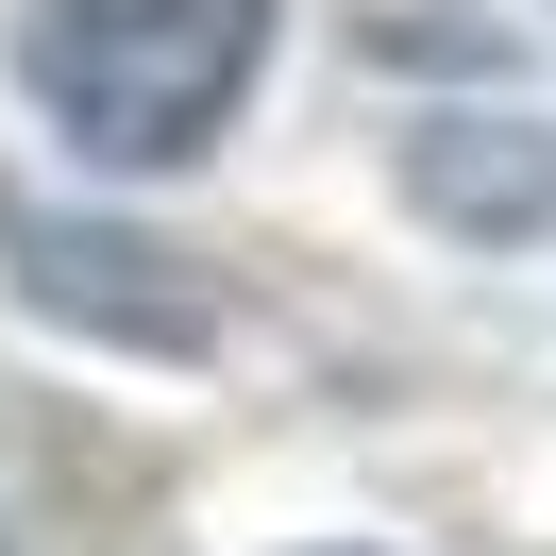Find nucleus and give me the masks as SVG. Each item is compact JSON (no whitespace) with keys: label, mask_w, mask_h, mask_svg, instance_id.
<instances>
[{"label":"nucleus","mask_w":556,"mask_h":556,"mask_svg":"<svg viewBox=\"0 0 556 556\" xmlns=\"http://www.w3.org/2000/svg\"><path fill=\"white\" fill-rule=\"evenodd\" d=\"M270 68V0H35L17 85L85 169H186Z\"/></svg>","instance_id":"1"},{"label":"nucleus","mask_w":556,"mask_h":556,"mask_svg":"<svg viewBox=\"0 0 556 556\" xmlns=\"http://www.w3.org/2000/svg\"><path fill=\"white\" fill-rule=\"evenodd\" d=\"M0 253H17V304H51V320H102V338H136V354H186V338H203V304H186V287H136L152 253L102 237V219L0 203Z\"/></svg>","instance_id":"2"},{"label":"nucleus","mask_w":556,"mask_h":556,"mask_svg":"<svg viewBox=\"0 0 556 556\" xmlns=\"http://www.w3.org/2000/svg\"><path fill=\"white\" fill-rule=\"evenodd\" d=\"M421 203H455V219H522V203H540V152H522L506 118H455V136H421Z\"/></svg>","instance_id":"3"}]
</instances>
